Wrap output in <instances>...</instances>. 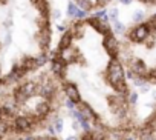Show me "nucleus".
Masks as SVG:
<instances>
[{"instance_id":"nucleus-25","label":"nucleus","mask_w":156,"mask_h":140,"mask_svg":"<svg viewBox=\"0 0 156 140\" xmlns=\"http://www.w3.org/2000/svg\"><path fill=\"white\" fill-rule=\"evenodd\" d=\"M90 16L95 17V19H103V17L107 16V9H106V8H97L95 11H92Z\"/></svg>"},{"instance_id":"nucleus-33","label":"nucleus","mask_w":156,"mask_h":140,"mask_svg":"<svg viewBox=\"0 0 156 140\" xmlns=\"http://www.w3.org/2000/svg\"><path fill=\"white\" fill-rule=\"evenodd\" d=\"M51 17H52L54 20H60V19L63 17V14H61L60 9H52V11H51Z\"/></svg>"},{"instance_id":"nucleus-7","label":"nucleus","mask_w":156,"mask_h":140,"mask_svg":"<svg viewBox=\"0 0 156 140\" xmlns=\"http://www.w3.org/2000/svg\"><path fill=\"white\" fill-rule=\"evenodd\" d=\"M129 69H132V73H135L136 76H139V77H145V79H147L148 68H147V65H145L144 60L136 59V57H132V59L129 60Z\"/></svg>"},{"instance_id":"nucleus-5","label":"nucleus","mask_w":156,"mask_h":140,"mask_svg":"<svg viewBox=\"0 0 156 140\" xmlns=\"http://www.w3.org/2000/svg\"><path fill=\"white\" fill-rule=\"evenodd\" d=\"M37 119L35 117H29V115H19L14 119L12 123V129L16 132H29L34 128V122Z\"/></svg>"},{"instance_id":"nucleus-16","label":"nucleus","mask_w":156,"mask_h":140,"mask_svg":"<svg viewBox=\"0 0 156 140\" xmlns=\"http://www.w3.org/2000/svg\"><path fill=\"white\" fill-rule=\"evenodd\" d=\"M37 88H38V86H37L34 82H26V83H23V85L19 86V89H20L28 99H31L32 96L37 94Z\"/></svg>"},{"instance_id":"nucleus-42","label":"nucleus","mask_w":156,"mask_h":140,"mask_svg":"<svg viewBox=\"0 0 156 140\" xmlns=\"http://www.w3.org/2000/svg\"><path fill=\"white\" fill-rule=\"evenodd\" d=\"M124 140H132V138H124Z\"/></svg>"},{"instance_id":"nucleus-12","label":"nucleus","mask_w":156,"mask_h":140,"mask_svg":"<svg viewBox=\"0 0 156 140\" xmlns=\"http://www.w3.org/2000/svg\"><path fill=\"white\" fill-rule=\"evenodd\" d=\"M51 109H52L51 108V100H41V102L37 103V106L34 109V117L37 120H41V119H44V117L49 115Z\"/></svg>"},{"instance_id":"nucleus-30","label":"nucleus","mask_w":156,"mask_h":140,"mask_svg":"<svg viewBox=\"0 0 156 140\" xmlns=\"http://www.w3.org/2000/svg\"><path fill=\"white\" fill-rule=\"evenodd\" d=\"M147 25L150 26L151 31H156V13H154L153 16H150V19L147 20Z\"/></svg>"},{"instance_id":"nucleus-14","label":"nucleus","mask_w":156,"mask_h":140,"mask_svg":"<svg viewBox=\"0 0 156 140\" xmlns=\"http://www.w3.org/2000/svg\"><path fill=\"white\" fill-rule=\"evenodd\" d=\"M31 3L40 13L41 17H48L49 16V3H48V0H31Z\"/></svg>"},{"instance_id":"nucleus-38","label":"nucleus","mask_w":156,"mask_h":140,"mask_svg":"<svg viewBox=\"0 0 156 140\" xmlns=\"http://www.w3.org/2000/svg\"><path fill=\"white\" fill-rule=\"evenodd\" d=\"M80 140H92V138H90V132H87V134H84V135H83V137H81Z\"/></svg>"},{"instance_id":"nucleus-28","label":"nucleus","mask_w":156,"mask_h":140,"mask_svg":"<svg viewBox=\"0 0 156 140\" xmlns=\"http://www.w3.org/2000/svg\"><path fill=\"white\" fill-rule=\"evenodd\" d=\"M52 126H54L55 134H60V132L63 131V120H61V119H55V122L52 123Z\"/></svg>"},{"instance_id":"nucleus-37","label":"nucleus","mask_w":156,"mask_h":140,"mask_svg":"<svg viewBox=\"0 0 156 140\" xmlns=\"http://www.w3.org/2000/svg\"><path fill=\"white\" fill-rule=\"evenodd\" d=\"M9 43H11V32H8L5 37V45H9Z\"/></svg>"},{"instance_id":"nucleus-17","label":"nucleus","mask_w":156,"mask_h":140,"mask_svg":"<svg viewBox=\"0 0 156 140\" xmlns=\"http://www.w3.org/2000/svg\"><path fill=\"white\" fill-rule=\"evenodd\" d=\"M20 65H22V66L26 69L28 73H29V71H32V69H37V68H38L35 57H25V59L20 62Z\"/></svg>"},{"instance_id":"nucleus-11","label":"nucleus","mask_w":156,"mask_h":140,"mask_svg":"<svg viewBox=\"0 0 156 140\" xmlns=\"http://www.w3.org/2000/svg\"><path fill=\"white\" fill-rule=\"evenodd\" d=\"M55 93H57V88L52 82H46V83H43L37 88V94H40L44 100H52Z\"/></svg>"},{"instance_id":"nucleus-15","label":"nucleus","mask_w":156,"mask_h":140,"mask_svg":"<svg viewBox=\"0 0 156 140\" xmlns=\"http://www.w3.org/2000/svg\"><path fill=\"white\" fill-rule=\"evenodd\" d=\"M70 31L73 34V39H83L84 32H86V22L84 20H76V23L70 28Z\"/></svg>"},{"instance_id":"nucleus-6","label":"nucleus","mask_w":156,"mask_h":140,"mask_svg":"<svg viewBox=\"0 0 156 140\" xmlns=\"http://www.w3.org/2000/svg\"><path fill=\"white\" fill-rule=\"evenodd\" d=\"M84 22H86V25L92 26V28H94L97 32H100L101 36H107V34H110V32H112V25H110V23L103 22L101 19H95V17L89 16Z\"/></svg>"},{"instance_id":"nucleus-3","label":"nucleus","mask_w":156,"mask_h":140,"mask_svg":"<svg viewBox=\"0 0 156 140\" xmlns=\"http://www.w3.org/2000/svg\"><path fill=\"white\" fill-rule=\"evenodd\" d=\"M103 48L104 51L107 52V55L110 59H118L119 57V51H121V45L116 39V36L113 32L107 34V36H103Z\"/></svg>"},{"instance_id":"nucleus-21","label":"nucleus","mask_w":156,"mask_h":140,"mask_svg":"<svg viewBox=\"0 0 156 140\" xmlns=\"http://www.w3.org/2000/svg\"><path fill=\"white\" fill-rule=\"evenodd\" d=\"M76 13H78V6H76V3H75V2H72V0H70V2L67 3L66 14H67V17H69V19H75Z\"/></svg>"},{"instance_id":"nucleus-29","label":"nucleus","mask_w":156,"mask_h":140,"mask_svg":"<svg viewBox=\"0 0 156 140\" xmlns=\"http://www.w3.org/2000/svg\"><path fill=\"white\" fill-rule=\"evenodd\" d=\"M8 129H9V125H8L5 120L0 119V137H3V135L8 132Z\"/></svg>"},{"instance_id":"nucleus-43","label":"nucleus","mask_w":156,"mask_h":140,"mask_svg":"<svg viewBox=\"0 0 156 140\" xmlns=\"http://www.w3.org/2000/svg\"><path fill=\"white\" fill-rule=\"evenodd\" d=\"M72 2H76V0H72Z\"/></svg>"},{"instance_id":"nucleus-36","label":"nucleus","mask_w":156,"mask_h":140,"mask_svg":"<svg viewBox=\"0 0 156 140\" xmlns=\"http://www.w3.org/2000/svg\"><path fill=\"white\" fill-rule=\"evenodd\" d=\"M118 2H119L121 5H124V6H129V5L133 2V0H118Z\"/></svg>"},{"instance_id":"nucleus-40","label":"nucleus","mask_w":156,"mask_h":140,"mask_svg":"<svg viewBox=\"0 0 156 140\" xmlns=\"http://www.w3.org/2000/svg\"><path fill=\"white\" fill-rule=\"evenodd\" d=\"M139 2H141V3H147V5H148V3H151V0H139Z\"/></svg>"},{"instance_id":"nucleus-24","label":"nucleus","mask_w":156,"mask_h":140,"mask_svg":"<svg viewBox=\"0 0 156 140\" xmlns=\"http://www.w3.org/2000/svg\"><path fill=\"white\" fill-rule=\"evenodd\" d=\"M90 138L92 140H107L104 131H97V129H92L90 131Z\"/></svg>"},{"instance_id":"nucleus-4","label":"nucleus","mask_w":156,"mask_h":140,"mask_svg":"<svg viewBox=\"0 0 156 140\" xmlns=\"http://www.w3.org/2000/svg\"><path fill=\"white\" fill-rule=\"evenodd\" d=\"M51 69H52V73H54L57 77H60V79H64V76H66V73H67V63L60 57V51H58V49L52 54Z\"/></svg>"},{"instance_id":"nucleus-18","label":"nucleus","mask_w":156,"mask_h":140,"mask_svg":"<svg viewBox=\"0 0 156 140\" xmlns=\"http://www.w3.org/2000/svg\"><path fill=\"white\" fill-rule=\"evenodd\" d=\"M112 32L115 34V36H126V32H127V26L122 23V22H119V20H116V22H113V25H112Z\"/></svg>"},{"instance_id":"nucleus-2","label":"nucleus","mask_w":156,"mask_h":140,"mask_svg":"<svg viewBox=\"0 0 156 140\" xmlns=\"http://www.w3.org/2000/svg\"><path fill=\"white\" fill-rule=\"evenodd\" d=\"M153 31L150 29V26L147 25V22H142V23H138L135 25L132 29H127L126 36L129 39V42H133V43H145V40L150 37Z\"/></svg>"},{"instance_id":"nucleus-9","label":"nucleus","mask_w":156,"mask_h":140,"mask_svg":"<svg viewBox=\"0 0 156 140\" xmlns=\"http://www.w3.org/2000/svg\"><path fill=\"white\" fill-rule=\"evenodd\" d=\"M60 57L67 65H70V63H75V62L80 60V51H78L76 48H73V46H69V48L60 51Z\"/></svg>"},{"instance_id":"nucleus-26","label":"nucleus","mask_w":156,"mask_h":140,"mask_svg":"<svg viewBox=\"0 0 156 140\" xmlns=\"http://www.w3.org/2000/svg\"><path fill=\"white\" fill-rule=\"evenodd\" d=\"M118 14H119L118 8H110V9H107V16H109V20H110L112 23L118 20Z\"/></svg>"},{"instance_id":"nucleus-44","label":"nucleus","mask_w":156,"mask_h":140,"mask_svg":"<svg viewBox=\"0 0 156 140\" xmlns=\"http://www.w3.org/2000/svg\"><path fill=\"white\" fill-rule=\"evenodd\" d=\"M0 112H2V108H0Z\"/></svg>"},{"instance_id":"nucleus-20","label":"nucleus","mask_w":156,"mask_h":140,"mask_svg":"<svg viewBox=\"0 0 156 140\" xmlns=\"http://www.w3.org/2000/svg\"><path fill=\"white\" fill-rule=\"evenodd\" d=\"M144 20H145V11H142V9H136V11L132 14V22H133L135 25L142 23Z\"/></svg>"},{"instance_id":"nucleus-13","label":"nucleus","mask_w":156,"mask_h":140,"mask_svg":"<svg viewBox=\"0 0 156 140\" xmlns=\"http://www.w3.org/2000/svg\"><path fill=\"white\" fill-rule=\"evenodd\" d=\"M73 34H72V31L70 29H67L66 32H63L61 34V37L58 39V43H57V49L58 51H61V49H66V48H69V46H72V43H73Z\"/></svg>"},{"instance_id":"nucleus-10","label":"nucleus","mask_w":156,"mask_h":140,"mask_svg":"<svg viewBox=\"0 0 156 140\" xmlns=\"http://www.w3.org/2000/svg\"><path fill=\"white\" fill-rule=\"evenodd\" d=\"M76 109L80 111L86 119H89L90 122H94V123L100 122V117L97 115V112L92 109V106H90L89 103H86V102H80V103H76Z\"/></svg>"},{"instance_id":"nucleus-32","label":"nucleus","mask_w":156,"mask_h":140,"mask_svg":"<svg viewBox=\"0 0 156 140\" xmlns=\"http://www.w3.org/2000/svg\"><path fill=\"white\" fill-rule=\"evenodd\" d=\"M32 140H55V137L52 134H43V135H37Z\"/></svg>"},{"instance_id":"nucleus-8","label":"nucleus","mask_w":156,"mask_h":140,"mask_svg":"<svg viewBox=\"0 0 156 140\" xmlns=\"http://www.w3.org/2000/svg\"><path fill=\"white\" fill-rule=\"evenodd\" d=\"M63 89H64L66 99L72 100L73 103H80L81 102V93H80V89H78V86L75 83L67 82V83H64V88Z\"/></svg>"},{"instance_id":"nucleus-1","label":"nucleus","mask_w":156,"mask_h":140,"mask_svg":"<svg viewBox=\"0 0 156 140\" xmlns=\"http://www.w3.org/2000/svg\"><path fill=\"white\" fill-rule=\"evenodd\" d=\"M106 80L109 85L121 96H129V86H127V77L126 69L122 66V62L119 59H110L106 68Z\"/></svg>"},{"instance_id":"nucleus-34","label":"nucleus","mask_w":156,"mask_h":140,"mask_svg":"<svg viewBox=\"0 0 156 140\" xmlns=\"http://www.w3.org/2000/svg\"><path fill=\"white\" fill-rule=\"evenodd\" d=\"M136 102H138V94L133 91V93H129V103L130 105H136Z\"/></svg>"},{"instance_id":"nucleus-27","label":"nucleus","mask_w":156,"mask_h":140,"mask_svg":"<svg viewBox=\"0 0 156 140\" xmlns=\"http://www.w3.org/2000/svg\"><path fill=\"white\" fill-rule=\"evenodd\" d=\"M89 16H90V14H89V11H86V9H80V8H78V13H76V16H75V20H86Z\"/></svg>"},{"instance_id":"nucleus-23","label":"nucleus","mask_w":156,"mask_h":140,"mask_svg":"<svg viewBox=\"0 0 156 140\" xmlns=\"http://www.w3.org/2000/svg\"><path fill=\"white\" fill-rule=\"evenodd\" d=\"M35 60H37L38 68H40V66H43V65H46V63H48V60H49V54H48V51H41V52L35 57Z\"/></svg>"},{"instance_id":"nucleus-31","label":"nucleus","mask_w":156,"mask_h":140,"mask_svg":"<svg viewBox=\"0 0 156 140\" xmlns=\"http://www.w3.org/2000/svg\"><path fill=\"white\" fill-rule=\"evenodd\" d=\"M112 2V0H95V6L97 8H107V5Z\"/></svg>"},{"instance_id":"nucleus-41","label":"nucleus","mask_w":156,"mask_h":140,"mask_svg":"<svg viewBox=\"0 0 156 140\" xmlns=\"http://www.w3.org/2000/svg\"><path fill=\"white\" fill-rule=\"evenodd\" d=\"M151 5H156V0H151Z\"/></svg>"},{"instance_id":"nucleus-35","label":"nucleus","mask_w":156,"mask_h":140,"mask_svg":"<svg viewBox=\"0 0 156 140\" xmlns=\"http://www.w3.org/2000/svg\"><path fill=\"white\" fill-rule=\"evenodd\" d=\"M55 28H57V31H60V32H66V31L69 29V26L64 25V23H63V25H57Z\"/></svg>"},{"instance_id":"nucleus-19","label":"nucleus","mask_w":156,"mask_h":140,"mask_svg":"<svg viewBox=\"0 0 156 140\" xmlns=\"http://www.w3.org/2000/svg\"><path fill=\"white\" fill-rule=\"evenodd\" d=\"M76 6L80 9H86V11H94V2L92 0H76Z\"/></svg>"},{"instance_id":"nucleus-39","label":"nucleus","mask_w":156,"mask_h":140,"mask_svg":"<svg viewBox=\"0 0 156 140\" xmlns=\"http://www.w3.org/2000/svg\"><path fill=\"white\" fill-rule=\"evenodd\" d=\"M66 140H80V138H78L76 135H70V137H67Z\"/></svg>"},{"instance_id":"nucleus-22","label":"nucleus","mask_w":156,"mask_h":140,"mask_svg":"<svg viewBox=\"0 0 156 140\" xmlns=\"http://www.w3.org/2000/svg\"><path fill=\"white\" fill-rule=\"evenodd\" d=\"M139 140H156V137L153 135V131L148 126H144V129L139 135Z\"/></svg>"}]
</instances>
